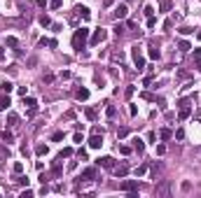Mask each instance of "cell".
Returning a JSON list of instances; mask_svg holds the SVG:
<instances>
[{
	"label": "cell",
	"instance_id": "cell-1",
	"mask_svg": "<svg viewBox=\"0 0 201 198\" xmlns=\"http://www.w3.org/2000/svg\"><path fill=\"white\" fill-rule=\"evenodd\" d=\"M89 28H77V31H75V35H73V47L77 49V52H82V49H84V44H87V40H89Z\"/></svg>",
	"mask_w": 201,
	"mask_h": 198
},
{
	"label": "cell",
	"instance_id": "cell-2",
	"mask_svg": "<svg viewBox=\"0 0 201 198\" xmlns=\"http://www.w3.org/2000/svg\"><path fill=\"white\" fill-rule=\"evenodd\" d=\"M131 56H133L136 68H138V70H143V68H145V58H143V54H140V49H138V47H131Z\"/></svg>",
	"mask_w": 201,
	"mask_h": 198
},
{
	"label": "cell",
	"instance_id": "cell-3",
	"mask_svg": "<svg viewBox=\"0 0 201 198\" xmlns=\"http://www.w3.org/2000/svg\"><path fill=\"white\" fill-rule=\"evenodd\" d=\"M105 37H108V31H103V28H98V31H94V35H91V44L94 47H98L101 42H105Z\"/></svg>",
	"mask_w": 201,
	"mask_h": 198
},
{
	"label": "cell",
	"instance_id": "cell-4",
	"mask_svg": "<svg viewBox=\"0 0 201 198\" xmlns=\"http://www.w3.org/2000/svg\"><path fill=\"white\" fill-rule=\"evenodd\" d=\"M126 14H129V7L124 5V2H119V5L112 10V16H115V19H126Z\"/></svg>",
	"mask_w": 201,
	"mask_h": 198
},
{
	"label": "cell",
	"instance_id": "cell-5",
	"mask_svg": "<svg viewBox=\"0 0 201 198\" xmlns=\"http://www.w3.org/2000/svg\"><path fill=\"white\" fill-rule=\"evenodd\" d=\"M119 189H122V191H138V179H124L122 184H119Z\"/></svg>",
	"mask_w": 201,
	"mask_h": 198
},
{
	"label": "cell",
	"instance_id": "cell-6",
	"mask_svg": "<svg viewBox=\"0 0 201 198\" xmlns=\"http://www.w3.org/2000/svg\"><path fill=\"white\" fill-rule=\"evenodd\" d=\"M75 16H82L84 21H89L91 19V10L84 7V5H77V7H75Z\"/></svg>",
	"mask_w": 201,
	"mask_h": 198
},
{
	"label": "cell",
	"instance_id": "cell-7",
	"mask_svg": "<svg viewBox=\"0 0 201 198\" xmlns=\"http://www.w3.org/2000/svg\"><path fill=\"white\" fill-rule=\"evenodd\" d=\"M89 147H91V149H101V147H103V135L94 133V135L89 138Z\"/></svg>",
	"mask_w": 201,
	"mask_h": 198
},
{
	"label": "cell",
	"instance_id": "cell-8",
	"mask_svg": "<svg viewBox=\"0 0 201 198\" xmlns=\"http://www.w3.org/2000/svg\"><path fill=\"white\" fill-rule=\"evenodd\" d=\"M96 166H103V168H108V170H112V168H115V159L112 156H103V159L96 161Z\"/></svg>",
	"mask_w": 201,
	"mask_h": 198
},
{
	"label": "cell",
	"instance_id": "cell-9",
	"mask_svg": "<svg viewBox=\"0 0 201 198\" xmlns=\"http://www.w3.org/2000/svg\"><path fill=\"white\" fill-rule=\"evenodd\" d=\"M112 172H115V177H126L129 166H126V163H122V166H115V168H112Z\"/></svg>",
	"mask_w": 201,
	"mask_h": 198
},
{
	"label": "cell",
	"instance_id": "cell-10",
	"mask_svg": "<svg viewBox=\"0 0 201 198\" xmlns=\"http://www.w3.org/2000/svg\"><path fill=\"white\" fill-rule=\"evenodd\" d=\"M61 172H63L61 159H58V161H52V177H61Z\"/></svg>",
	"mask_w": 201,
	"mask_h": 198
},
{
	"label": "cell",
	"instance_id": "cell-11",
	"mask_svg": "<svg viewBox=\"0 0 201 198\" xmlns=\"http://www.w3.org/2000/svg\"><path fill=\"white\" fill-rule=\"evenodd\" d=\"M94 177H96V168H84L79 179H94Z\"/></svg>",
	"mask_w": 201,
	"mask_h": 198
},
{
	"label": "cell",
	"instance_id": "cell-12",
	"mask_svg": "<svg viewBox=\"0 0 201 198\" xmlns=\"http://www.w3.org/2000/svg\"><path fill=\"white\" fill-rule=\"evenodd\" d=\"M131 142H133V149H136V151H138V154H143V149H145V142H143V140H140V138H133V140H131Z\"/></svg>",
	"mask_w": 201,
	"mask_h": 198
},
{
	"label": "cell",
	"instance_id": "cell-13",
	"mask_svg": "<svg viewBox=\"0 0 201 198\" xmlns=\"http://www.w3.org/2000/svg\"><path fill=\"white\" fill-rule=\"evenodd\" d=\"M190 114H192V107H180L178 119H180V121H187V119H190Z\"/></svg>",
	"mask_w": 201,
	"mask_h": 198
},
{
	"label": "cell",
	"instance_id": "cell-14",
	"mask_svg": "<svg viewBox=\"0 0 201 198\" xmlns=\"http://www.w3.org/2000/svg\"><path fill=\"white\" fill-rule=\"evenodd\" d=\"M24 105H26L28 109H35V107H37V100L31 98V96H24Z\"/></svg>",
	"mask_w": 201,
	"mask_h": 198
},
{
	"label": "cell",
	"instance_id": "cell-15",
	"mask_svg": "<svg viewBox=\"0 0 201 198\" xmlns=\"http://www.w3.org/2000/svg\"><path fill=\"white\" fill-rule=\"evenodd\" d=\"M12 140H14V135H12L10 130H2V133H0V142H7V145H10Z\"/></svg>",
	"mask_w": 201,
	"mask_h": 198
},
{
	"label": "cell",
	"instance_id": "cell-16",
	"mask_svg": "<svg viewBox=\"0 0 201 198\" xmlns=\"http://www.w3.org/2000/svg\"><path fill=\"white\" fill-rule=\"evenodd\" d=\"M35 154H37V156H47V154H49V147H47V145H37V147H35Z\"/></svg>",
	"mask_w": 201,
	"mask_h": 198
},
{
	"label": "cell",
	"instance_id": "cell-17",
	"mask_svg": "<svg viewBox=\"0 0 201 198\" xmlns=\"http://www.w3.org/2000/svg\"><path fill=\"white\" fill-rule=\"evenodd\" d=\"M5 44H7V47H12V49H16V47H19V40H16V37H5ZM16 52H19V49H16Z\"/></svg>",
	"mask_w": 201,
	"mask_h": 198
},
{
	"label": "cell",
	"instance_id": "cell-18",
	"mask_svg": "<svg viewBox=\"0 0 201 198\" xmlns=\"http://www.w3.org/2000/svg\"><path fill=\"white\" fill-rule=\"evenodd\" d=\"M7 107H10V93H5L2 98H0V112H2V109H7Z\"/></svg>",
	"mask_w": 201,
	"mask_h": 198
},
{
	"label": "cell",
	"instance_id": "cell-19",
	"mask_svg": "<svg viewBox=\"0 0 201 198\" xmlns=\"http://www.w3.org/2000/svg\"><path fill=\"white\" fill-rule=\"evenodd\" d=\"M84 114H87V119H89V121H96V117H98L94 107H87V109H84Z\"/></svg>",
	"mask_w": 201,
	"mask_h": 198
},
{
	"label": "cell",
	"instance_id": "cell-20",
	"mask_svg": "<svg viewBox=\"0 0 201 198\" xmlns=\"http://www.w3.org/2000/svg\"><path fill=\"white\" fill-rule=\"evenodd\" d=\"M16 121H19V114H16V112H10V114H7V126H14Z\"/></svg>",
	"mask_w": 201,
	"mask_h": 198
},
{
	"label": "cell",
	"instance_id": "cell-21",
	"mask_svg": "<svg viewBox=\"0 0 201 198\" xmlns=\"http://www.w3.org/2000/svg\"><path fill=\"white\" fill-rule=\"evenodd\" d=\"M75 96H77V100H87V98H89V89H77Z\"/></svg>",
	"mask_w": 201,
	"mask_h": 198
},
{
	"label": "cell",
	"instance_id": "cell-22",
	"mask_svg": "<svg viewBox=\"0 0 201 198\" xmlns=\"http://www.w3.org/2000/svg\"><path fill=\"white\" fill-rule=\"evenodd\" d=\"M154 191H157V196H166V193H169V184H159Z\"/></svg>",
	"mask_w": 201,
	"mask_h": 198
},
{
	"label": "cell",
	"instance_id": "cell-23",
	"mask_svg": "<svg viewBox=\"0 0 201 198\" xmlns=\"http://www.w3.org/2000/svg\"><path fill=\"white\" fill-rule=\"evenodd\" d=\"M171 135H173V133H171L169 128H161V130H159V138H161V140H171Z\"/></svg>",
	"mask_w": 201,
	"mask_h": 198
},
{
	"label": "cell",
	"instance_id": "cell-24",
	"mask_svg": "<svg viewBox=\"0 0 201 198\" xmlns=\"http://www.w3.org/2000/svg\"><path fill=\"white\" fill-rule=\"evenodd\" d=\"M0 89L5 91V93H12V89H14V86H12V82H7V79H5V82L0 84Z\"/></svg>",
	"mask_w": 201,
	"mask_h": 198
},
{
	"label": "cell",
	"instance_id": "cell-25",
	"mask_svg": "<svg viewBox=\"0 0 201 198\" xmlns=\"http://www.w3.org/2000/svg\"><path fill=\"white\" fill-rule=\"evenodd\" d=\"M105 114L110 117V119H115V117H117V107H115V105H108V109H105Z\"/></svg>",
	"mask_w": 201,
	"mask_h": 198
},
{
	"label": "cell",
	"instance_id": "cell-26",
	"mask_svg": "<svg viewBox=\"0 0 201 198\" xmlns=\"http://www.w3.org/2000/svg\"><path fill=\"white\" fill-rule=\"evenodd\" d=\"M68 156H73V149H70V147H66V149L61 151V154H58V159L63 161V159H68Z\"/></svg>",
	"mask_w": 201,
	"mask_h": 198
},
{
	"label": "cell",
	"instance_id": "cell-27",
	"mask_svg": "<svg viewBox=\"0 0 201 198\" xmlns=\"http://www.w3.org/2000/svg\"><path fill=\"white\" fill-rule=\"evenodd\" d=\"M40 26H45V28H47V26H52V19H49L47 14H42V16H40Z\"/></svg>",
	"mask_w": 201,
	"mask_h": 198
},
{
	"label": "cell",
	"instance_id": "cell-28",
	"mask_svg": "<svg viewBox=\"0 0 201 198\" xmlns=\"http://www.w3.org/2000/svg\"><path fill=\"white\" fill-rule=\"evenodd\" d=\"M126 135H129V128H126V126H122V128L117 130V138H119V140H124Z\"/></svg>",
	"mask_w": 201,
	"mask_h": 198
},
{
	"label": "cell",
	"instance_id": "cell-29",
	"mask_svg": "<svg viewBox=\"0 0 201 198\" xmlns=\"http://www.w3.org/2000/svg\"><path fill=\"white\" fill-rule=\"evenodd\" d=\"M159 10H161V12H169V10H171V0H161V2H159Z\"/></svg>",
	"mask_w": 201,
	"mask_h": 198
},
{
	"label": "cell",
	"instance_id": "cell-30",
	"mask_svg": "<svg viewBox=\"0 0 201 198\" xmlns=\"http://www.w3.org/2000/svg\"><path fill=\"white\" fill-rule=\"evenodd\" d=\"M61 140H63V130H56L52 135V142H61Z\"/></svg>",
	"mask_w": 201,
	"mask_h": 198
},
{
	"label": "cell",
	"instance_id": "cell-31",
	"mask_svg": "<svg viewBox=\"0 0 201 198\" xmlns=\"http://www.w3.org/2000/svg\"><path fill=\"white\" fill-rule=\"evenodd\" d=\"M12 170H14V175H21V172H24V163H19V161H16Z\"/></svg>",
	"mask_w": 201,
	"mask_h": 198
},
{
	"label": "cell",
	"instance_id": "cell-32",
	"mask_svg": "<svg viewBox=\"0 0 201 198\" xmlns=\"http://www.w3.org/2000/svg\"><path fill=\"white\" fill-rule=\"evenodd\" d=\"M190 49H192V44H190L187 40H182V42H180V52H190Z\"/></svg>",
	"mask_w": 201,
	"mask_h": 198
},
{
	"label": "cell",
	"instance_id": "cell-33",
	"mask_svg": "<svg viewBox=\"0 0 201 198\" xmlns=\"http://www.w3.org/2000/svg\"><path fill=\"white\" fill-rule=\"evenodd\" d=\"M61 5H63V0H52V2H49V7H52V10H58Z\"/></svg>",
	"mask_w": 201,
	"mask_h": 198
},
{
	"label": "cell",
	"instance_id": "cell-34",
	"mask_svg": "<svg viewBox=\"0 0 201 198\" xmlns=\"http://www.w3.org/2000/svg\"><path fill=\"white\" fill-rule=\"evenodd\" d=\"M119 151H122L124 156H126V154H131V147H126V145H119Z\"/></svg>",
	"mask_w": 201,
	"mask_h": 198
},
{
	"label": "cell",
	"instance_id": "cell-35",
	"mask_svg": "<svg viewBox=\"0 0 201 198\" xmlns=\"http://www.w3.org/2000/svg\"><path fill=\"white\" fill-rule=\"evenodd\" d=\"M133 91H136V86H126V91H124V96H126V98H131V96H133Z\"/></svg>",
	"mask_w": 201,
	"mask_h": 198
},
{
	"label": "cell",
	"instance_id": "cell-36",
	"mask_svg": "<svg viewBox=\"0 0 201 198\" xmlns=\"http://www.w3.org/2000/svg\"><path fill=\"white\" fill-rule=\"evenodd\" d=\"M54 82V75L52 72H45V84H52Z\"/></svg>",
	"mask_w": 201,
	"mask_h": 198
},
{
	"label": "cell",
	"instance_id": "cell-37",
	"mask_svg": "<svg viewBox=\"0 0 201 198\" xmlns=\"http://www.w3.org/2000/svg\"><path fill=\"white\" fill-rule=\"evenodd\" d=\"M145 170H148V168H145V166H140V168H136V177H140V175H145Z\"/></svg>",
	"mask_w": 201,
	"mask_h": 198
},
{
	"label": "cell",
	"instance_id": "cell-38",
	"mask_svg": "<svg viewBox=\"0 0 201 198\" xmlns=\"http://www.w3.org/2000/svg\"><path fill=\"white\" fill-rule=\"evenodd\" d=\"M190 105H192L190 100H187V98H182V100H180V103H178V107H190Z\"/></svg>",
	"mask_w": 201,
	"mask_h": 198
},
{
	"label": "cell",
	"instance_id": "cell-39",
	"mask_svg": "<svg viewBox=\"0 0 201 198\" xmlns=\"http://www.w3.org/2000/svg\"><path fill=\"white\" fill-rule=\"evenodd\" d=\"M112 58H115V61H124V54L122 52H115V54H112Z\"/></svg>",
	"mask_w": 201,
	"mask_h": 198
},
{
	"label": "cell",
	"instance_id": "cell-40",
	"mask_svg": "<svg viewBox=\"0 0 201 198\" xmlns=\"http://www.w3.org/2000/svg\"><path fill=\"white\" fill-rule=\"evenodd\" d=\"M16 182H19V184H28V177H24V175H16Z\"/></svg>",
	"mask_w": 201,
	"mask_h": 198
},
{
	"label": "cell",
	"instance_id": "cell-41",
	"mask_svg": "<svg viewBox=\"0 0 201 198\" xmlns=\"http://www.w3.org/2000/svg\"><path fill=\"white\" fill-rule=\"evenodd\" d=\"M154 23H157V19H154V14H152V16H148V26H150V28H154Z\"/></svg>",
	"mask_w": 201,
	"mask_h": 198
},
{
	"label": "cell",
	"instance_id": "cell-42",
	"mask_svg": "<svg viewBox=\"0 0 201 198\" xmlns=\"http://www.w3.org/2000/svg\"><path fill=\"white\" fill-rule=\"evenodd\" d=\"M175 138H178V140H182V138H185V130L178 128V130H175Z\"/></svg>",
	"mask_w": 201,
	"mask_h": 198
},
{
	"label": "cell",
	"instance_id": "cell-43",
	"mask_svg": "<svg viewBox=\"0 0 201 198\" xmlns=\"http://www.w3.org/2000/svg\"><path fill=\"white\" fill-rule=\"evenodd\" d=\"M190 33H194V31H192V28H187V26L180 28V35H190Z\"/></svg>",
	"mask_w": 201,
	"mask_h": 198
},
{
	"label": "cell",
	"instance_id": "cell-44",
	"mask_svg": "<svg viewBox=\"0 0 201 198\" xmlns=\"http://www.w3.org/2000/svg\"><path fill=\"white\" fill-rule=\"evenodd\" d=\"M164 151H166V145H157V154H159V156H161Z\"/></svg>",
	"mask_w": 201,
	"mask_h": 198
},
{
	"label": "cell",
	"instance_id": "cell-45",
	"mask_svg": "<svg viewBox=\"0 0 201 198\" xmlns=\"http://www.w3.org/2000/svg\"><path fill=\"white\" fill-rule=\"evenodd\" d=\"M150 58H159V49H150Z\"/></svg>",
	"mask_w": 201,
	"mask_h": 198
},
{
	"label": "cell",
	"instance_id": "cell-46",
	"mask_svg": "<svg viewBox=\"0 0 201 198\" xmlns=\"http://www.w3.org/2000/svg\"><path fill=\"white\" fill-rule=\"evenodd\" d=\"M77 156L82 159V161H87V151H84V149H79V151H77Z\"/></svg>",
	"mask_w": 201,
	"mask_h": 198
},
{
	"label": "cell",
	"instance_id": "cell-47",
	"mask_svg": "<svg viewBox=\"0 0 201 198\" xmlns=\"http://www.w3.org/2000/svg\"><path fill=\"white\" fill-rule=\"evenodd\" d=\"M129 114H131V117H136V114H138V109H136V105H131V107H129Z\"/></svg>",
	"mask_w": 201,
	"mask_h": 198
},
{
	"label": "cell",
	"instance_id": "cell-48",
	"mask_svg": "<svg viewBox=\"0 0 201 198\" xmlns=\"http://www.w3.org/2000/svg\"><path fill=\"white\" fill-rule=\"evenodd\" d=\"M31 196H33V191H31V189H26V191L21 193V198H31Z\"/></svg>",
	"mask_w": 201,
	"mask_h": 198
},
{
	"label": "cell",
	"instance_id": "cell-49",
	"mask_svg": "<svg viewBox=\"0 0 201 198\" xmlns=\"http://www.w3.org/2000/svg\"><path fill=\"white\" fill-rule=\"evenodd\" d=\"M194 58H201V49H194Z\"/></svg>",
	"mask_w": 201,
	"mask_h": 198
},
{
	"label": "cell",
	"instance_id": "cell-50",
	"mask_svg": "<svg viewBox=\"0 0 201 198\" xmlns=\"http://www.w3.org/2000/svg\"><path fill=\"white\" fill-rule=\"evenodd\" d=\"M47 2H49V0H37V5H40V7H45Z\"/></svg>",
	"mask_w": 201,
	"mask_h": 198
},
{
	"label": "cell",
	"instance_id": "cell-51",
	"mask_svg": "<svg viewBox=\"0 0 201 198\" xmlns=\"http://www.w3.org/2000/svg\"><path fill=\"white\" fill-rule=\"evenodd\" d=\"M196 68H199V70H201V58H196Z\"/></svg>",
	"mask_w": 201,
	"mask_h": 198
},
{
	"label": "cell",
	"instance_id": "cell-52",
	"mask_svg": "<svg viewBox=\"0 0 201 198\" xmlns=\"http://www.w3.org/2000/svg\"><path fill=\"white\" fill-rule=\"evenodd\" d=\"M196 154H199V156H201V147H199V149H196Z\"/></svg>",
	"mask_w": 201,
	"mask_h": 198
},
{
	"label": "cell",
	"instance_id": "cell-53",
	"mask_svg": "<svg viewBox=\"0 0 201 198\" xmlns=\"http://www.w3.org/2000/svg\"><path fill=\"white\" fill-rule=\"evenodd\" d=\"M196 37H199V40H201V31H199V33H196Z\"/></svg>",
	"mask_w": 201,
	"mask_h": 198
}]
</instances>
